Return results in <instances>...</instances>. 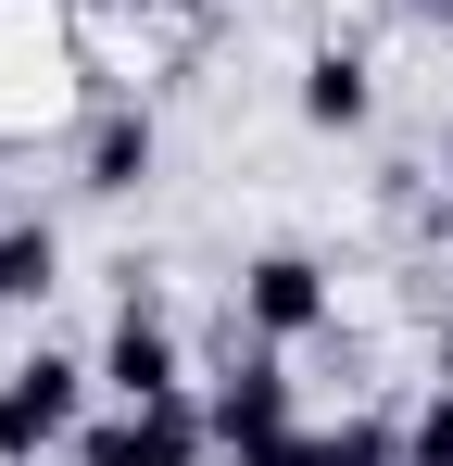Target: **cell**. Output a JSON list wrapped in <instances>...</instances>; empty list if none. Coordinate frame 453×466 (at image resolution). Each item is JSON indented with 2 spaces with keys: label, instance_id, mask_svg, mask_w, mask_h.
Here are the masks:
<instances>
[{
  "label": "cell",
  "instance_id": "cell-1",
  "mask_svg": "<svg viewBox=\"0 0 453 466\" xmlns=\"http://www.w3.org/2000/svg\"><path fill=\"white\" fill-rule=\"evenodd\" d=\"M88 379H101V366H76V353H25V366L0 379V466L64 454L76 429H88Z\"/></svg>",
  "mask_w": 453,
  "mask_h": 466
},
{
  "label": "cell",
  "instance_id": "cell-2",
  "mask_svg": "<svg viewBox=\"0 0 453 466\" xmlns=\"http://www.w3.org/2000/svg\"><path fill=\"white\" fill-rule=\"evenodd\" d=\"M64 454L76 466H202V454H215V416H202L189 390H176V403H114V416L76 429Z\"/></svg>",
  "mask_w": 453,
  "mask_h": 466
},
{
  "label": "cell",
  "instance_id": "cell-3",
  "mask_svg": "<svg viewBox=\"0 0 453 466\" xmlns=\"http://www.w3.org/2000/svg\"><path fill=\"white\" fill-rule=\"evenodd\" d=\"M202 416H215V454H252V441H277V429H290V366H277V340L226 353V379L202 390Z\"/></svg>",
  "mask_w": 453,
  "mask_h": 466
},
{
  "label": "cell",
  "instance_id": "cell-4",
  "mask_svg": "<svg viewBox=\"0 0 453 466\" xmlns=\"http://www.w3.org/2000/svg\"><path fill=\"white\" fill-rule=\"evenodd\" d=\"M239 328L252 340H315L327 328V265L315 252H252L239 265Z\"/></svg>",
  "mask_w": 453,
  "mask_h": 466
},
{
  "label": "cell",
  "instance_id": "cell-5",
  "mask_svg": "<svg viewBox=\"0 0 453 466\" xmlns=\"http://www.w3.org/2000/svg\"><path fill=\"white\" fill-rule=\"evenodd\" d=\"M101 390L114 403H176L189 390V353H176V328L126 290V315H114V340H101Z\"/></svg>",
  "mask_w": 453,
  "mask_h": 466
},
{
  "label": "cell",
  "instance_id": "cell-6",
  "mask_svg": "<svg viewBox=\"0 0 453 466\" xmlns=\"http://www.w3.org/2000/svg\"><path fill=\"white\" fill-rule=\"evenodd\" d=\"M366 114H378V76H366V51H353V38L302 51V127H315V139H353Z\"/></svg>",
  "mask_w": 453,
  "mask_h": 466
},
{
  "label": "cell",
  "instance_id": "cell-7",
  "mask_svg": "<svg viewBox=\"0 0 453 466\" xmlns=\"http://www.w3.org/2000/svg\"><path fill=\"white\" fill-rule=\"evenodd\" d=\"M139 177H151V114H139V101H114V114L88 127V189H114V202H126Z\"/></svg>",
  "mask_w": 453,
  "mask_h": 466
},
{
  "label": "cell",
  "instance_id": "cell-8",
  "mask_svg": "<svg viewBox=\"0 0 453 466\" xmlns=\"http://www.w3.org/2000/svg\"><path fill=\"white\" fill-rule=\"evenodd\" d=\"M51 265H64V239H51V228H0V303H38Z\"/></svg>",
  "mask_w": 453,
  "mask_h": 466
},
{
  "label": "cell",
  "instance_id": "cell-9",
  "mask_svg": "<svg viewBox=\"0 0 453 466\" xmlns=\"http://www.w3.org/2000/svg\"><path fill=\"white\" fill-rule=\"evenodd\" d=\"M327 466H403V429L390 416H340L327 429Z\"/></svg>",
  "mask_w": 453,
  "mask_h": 466
},
{
  "label": "cell",
  "instance_id": "cell-10",
  "mask_svg": "<svg viewBox=\"0 0 453 466\" xmlns=\"http://www.w3.org/2000/svg\"><path fill=\"white\" fill-rule=\"evenodd\" d=\"M403 466H453V390L416 403V429H403Z\"/></svg>",
  "mask_w": 453,
  "mask_h": 466
},
{
  "label": "cell",
  "instance_id": "cell-11",
  "mask_svg": "<svg viewBox=\"0 0 453 466\" xmlns=\"http://www.w3.org/2000/svg\"><path fill=\"white\" fill-rule=\"evenodd\" d=\"M239 466H327V429H277V441H252Z\"/></svg>",
  "mask_w": 453,
  "mask_h": 466
},
{
  "label": "cell",
  "instance_id": "cell-12",
  "mask_svg": "<svg viewBox=\"0 0 453 466\" xmlns=\"http://www.w3.org/2000/svg\"><path fill=\"white\" fill-rule=\"evenodd\" d=\"M88 13H164V0H88Z\"/></svg>",
  "mask_w": 453,
  "mask_h": 466
},
{
  "label": "cell",
  "instance_id": "cell-13",
  "mask_svg": "<svg viewBox=\"0 0 453 466\" xmlns=\"http://www.w3.org/2000/svg\"><path fill=\"white\" fill-rule=\"evenodd\" d=\"M441 390H453V315H441Z\"/></svg>",
  "mask_w": 453,
  "mask_h": 466
},
{
  "label": "cell",
  "instance_id": "cell-14",
  "mask_svg": "<svg viewBox=\"0 0 453 466\" xmlns=\"http://www.w3.org/2000/svg\"><path fill=\"white\" fill-rule=\"evenodd\" d=\"M403 13H453V0H403Z\"/></svg>",
  "mask_w": 453,
  "mask_h": 466
}]
</instances>
